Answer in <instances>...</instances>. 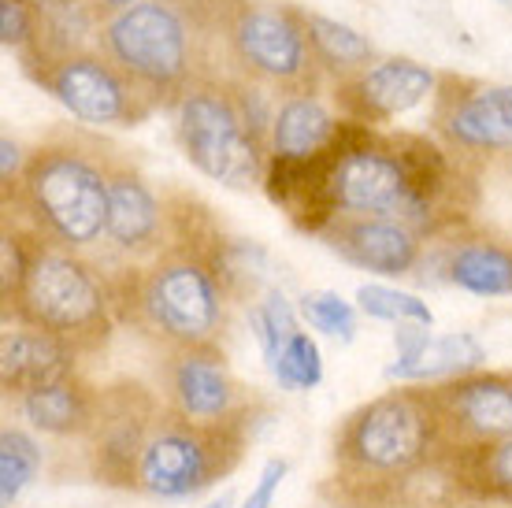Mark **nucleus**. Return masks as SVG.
Listing matches in <instances>:
<instances>
[{
  "mask_svg": "<svg viewBox=\"0 0 512 508\" xmlns=\"http://www.w3.org/2000/svg\"><path fill=\"white\" fill-rule=\"evenodd\" d=\"M449 438L431 390L397 386L353 408L334 431L342 508H401L416 475L446 457Z\"/></svg>",
  "mask_w": 512,
  "mask_h": 508,
  "instance_id": "nucleus-1",
  "label": "nucleus"
},
{
  "mask_svg": "<svg viewBox=\"0 0 512 508\" xmlns=\"http://www.w3.org/2000/svg\"><path fill=\"white\" fill-rule=\"evenodd\" d=\"M227 279L231 264L223 249L205 245L197 234L171 230V245L149 260L134 279L112 282V297L130 301L138 327L156 334L167 349L212 345L227 319Z\"/></svg>",
  "mask_w": 512,
  "mask_h": 508,
  "instance_id": "nucleus-2",
  "label": "nucleus"
},
{
  "mask_svg": "<svg viewBox=\"0 0 512 508\" xmlns=\"http://www.w3.org/2000/svg\"><path fill=\"white\" fill-rule=\"evenodd\" d=\"M15 212L45 245L82 253L108 227V167L78 141H49L26 156L12 190Z\"/></svg>",
  "mask_w": 512,
  "mask_h": 508,
  "instance_id": "nucleus-3",
  "label": "nucleus"
},
{
  "mask_svg": "<svg viewBox=\"0 0 512 508\" xmlns=\"http://www.w3.org/2000/svg\"><path fill=\"white\" fill-rule=\"evenodd\" d=\"M8 312L15 323L56 334L86 356L108 342L116 323V297L112 282L82 253L34 238L26 279L8 301Z\"/></svg>",
  "mask_w": 512,
  "mask_h": 508,
  "instance_id": "nucleus-4",
  "label": "nucleus"
},
{
  "mask_svg": "<svg viewBox=\"0 0 512 508\" xmlns=\"http://www.w3.org/2000/svg\"><path fill=\"white\" fill-rule=\"evenodd\" d=\"M253 434V412L223 423H193L167 412L156 420L138 460V494L186 501L212 490L242 464Z\"/></svg>",
  "mask_w": 512,
  "mask_h": 508,
  "instance_id": "nucleus-5",
  "label": "nucleus"
},
{
  "mask_svg": "<svg viewBox=\"0 0 512 508\" xmlns=\"http://www.w3.org/2000/svg\"><path fill=\"white\" fill-rule=\"evenodd\" d=\"M193 19L179 0H141L101 26V49L156 104H179L193 78Z\"/></svg>",
  "mask_w": 512,
  "mask_h": 508,
  "instance_id": "nucleus-6",
  "label": "nucleus"
},
{
  "mask_svg": "<svg viewBox=\"0 0 512 508\" xmlns=\"http://www.w3.org/2000/svg\"><path fill=\"white\" fill-rule=\"evenodd\" d=\"M182 156L201 175L216 178L231 190H249L264 182L271 149L268 138L249 123L238 89L223 82H193L175 104Z\"/></svg>",
  "mask_w": 512,
  "mask_h": 508,
  "instance_id": "nucleus-7",
  "label": "nucleus"
},
{
  "mask_svg": "<svg viewBox=\"0 0 512 508\" xmlns=\"http://www.w3.org/2000/svg\"><path fill=\"white\" fill-rule=\"evenodd\" d=\"M308 15L275 0H238L227 15V49L245 75L268 86L305 93L316 52L308 41Z\"/></svg>",
  "mask_w": 512,
  "mask_h": 508,
  "instance_id": "nucleus-8",
  "label": "nucleus"
},
{
  "mask_svg": "<svg viewBox=\"0 0 512 508\" xmlns=\"http://www.w3.org/2000/svg\"><path fill=\"white\" fill-rule=\"evenodd\" d=\"M38 82L67 112L90 127H138L153 101L108 56L75 49L60 56H34Z\"/></svg>",
  "mask_w": 512,
  "mask_h": 508,
  "instance_id": "nucleus-9",
  "label": "nucleus"
},
{
  "mask_svg": "<svg viewBox=\"0 0 512 508\" xmlns=\"http://www.w3.org/2000/svg\"><path fill=\"white\" fill-rule=\"evenodd\" d=\"M164 416L160 397L134 379H119L101 390L97 423L90 431L93 479L116 490H138V460L156 420Z\"/></svg>",
  "mask_w": 512,
  "mask_h": 508,
  "instance_id": "nucleus-10",
  "label": "nucleus"
},
{
  "mask_svg": "<svg viewBox=\"0 0 512 508\" xmlns=\"http://www.w3.org/2000/svg\"><path fill=\"white\" fill-rule=\"evenodd\" d=\"M164 408L193 423H223L249 416L253 405L216 342L167 349L160 364Z\"/></svg>",
  "mask_w": 512,
  "mask_h": 508,
  "instance_id": "nucleus-11",
  "label": "nucleus"
},
{
  "mask_svg": "<svg viewBox=\"0 0 512 508\" xmlns=\"http://www.w3.org/2000/svg\"><path fill=\"white\" fill-rule=\"evenodd\" d=\"M449 445L512 438V371H472L431 386Z\"/></svg>",
  "mask_w": 512,
  "mask_h": 508,
  "instance_id": "nucleus-12",
  "label": "nucleus"
},
{
  "mask_svg": "<svg viewBox=\"0 0 512 508\" xmlns=\"http://www.w3.org/2000/svg\"><path fill=\"white\" fill-rule=\"evenodd\" d=\"M346 264L383 279L412 275L423 260V234L401 219L383 216H334L320 234Z\"/></svg>",
  "mask_w": 512,
  "mask_h": 508,
  "instance_id": "nucleus-13",
  "label": "nucleus"
},
{
  "mask_svg": "<svg viewBox=\"0 0 512 508\" xmlns=\"http://www.w3.org/2000/svg\"><path fill=\"white\" fill-rule=\"evenodd\" d=\"M104 242L127 260H156L171 242V216L149 182L127 164L108 167V227Z\"/></svg>",
  "mask_w": 512,
  "mask_h": 508,
  "instance_id": "nucleus-14",
  "label": "nucleus"
},
{
  "mask_svg": "<svg viewBox=\"0 0 512 508\" xmlns=\"http://www.w3.org/2000/svg\"><path fill=\"white\" fill-rule=\"evenodd\" d=\"M435 93V75L416 60H383L338 86V104L353 123L375 127L412 112Z\"/></svg>",
  "mask_w": 512,
  "mask_h": 508,
  "instance_id": "nucleus-15",
  "label": "nucleus"
},
{
  "mask_svg": "<svg viewBox=\"0 0 512 508\" xmlns=\"http://www.w3.org/2000/svg\"><path fill=\"white\" fill-rule=\"evenodd\" d=\"M442 93L438 127L453 145L472 153H512V86H468Z\"/></svg>",
  "mask_w": 512,
  "mask_h": 508,
  "instance_id": "nucleus-16",
  "label": "nucleus"
},
{
  "mask_svg": "<svg viewBox=\"0 0 512 508\" xmlns=\"http://www.w3.org/2000/svg\"><path fill=\"white\" fill-rule=\"evenodd\" d=\"M78 360L82 353L71 342L15 323L0 338V390L15 401L56 382L78 379Z\"/></svg>",
  "mask_w": 512,
  "mask_h": 508,
  "instance_id": "nucleus-17",
  "label": "nucleus"
},
{
  "mask_svg": "<svg viewBox=\"0 0 512 508\" xmlns=\"http://www.w3.org/2000/svg\"><path fill=\"white\" fill-rule=\"evenodd\" d=\"M442 464L461 501L512 508V438L449 445Z\"/></svg>",
  "mask_w": 512,
  "mask_h": 508,
  "instance_id": "nucleus-18",
  "label": "nucleus"
},
{
  "mask_svg": "<svg viewBox=\"0 0 512 508\" xmlns=\"http://www.w3.org/2000/svg\"><path fill=\"white\" fill-rule=\"evenodd\" d=\"M97 401H101V390H93L78 375V379L15 397V412L23 416L30 431L49 434V438H90L97 423Z\"/></svg>",
  "mask_w": 512,
  "mask_h": 508,
  "instance_id": "nucleus-19",
  "label": "nucleus"
},
{
  "mask_svg": "<svg viewBox=\"0 0 512 508\" xmlns=\"http://www.w3.org/2000/svg\"><path fill=\"white\" fill-rule=\"evenodd\" d=\"M338 127L342 123L312 93H286V101L275 108V119H271V156L301 160V156L323 153Z\"/></svg>",
  "mask_w": 512,
  "mask_h": 508,
  "instance_id": "nucleus-20",
  "label": "nucleus"
},
{
  "mask_svg": "<svg viewBox=\"0 0 512 508\" xmlns=\"http://www.w3.org/2000/svg\"><path fill=\"white\" fill-rule=\"evenodd\" d=\"M487 349L479 345L475 334H442V338H427L412 356H397L386 368V375L397 382H431V379H457V375H472L483 368Z\"/></svg>",
  "mask_w": 512,
  "mask_h": 508,
  "instance_id": "nucleus-21",
  "label": "nucleus"
},
{
  "mask_svg": "<svg viewBox=\"0 0 512 508\" xmlns=\"http://www.w3.org/2000/svg\"><path fill=\"white\" fill-rule=\"evenodd\" d=\"M449 282L475 297H509L512 293V249L498 242H461L449 253Z\"/></svg>",
  "mask_w": 512,
  "mask_h": 508,
  "instance_id": "nucleus-22",
  "label": "nucleus"
},
{
  "mask_svg": "<svg viewBox=\"0 0 512 508\" xmlns=\"http://www.w3.org/2000/svg\"><path fill=\"white\" fill-rule=\"evenodd\" d=\"M305 23H308V41H312L316 60L327 71H334L342 82L372 67V56H375L372 41L364 38V34H357L353 26L323 19V15H308Z\"/></svg>",
  "mask_w": 512,
  "mask_h": 508,
  "instance_id": "nucleus-23",
  "label": "nucleus"
},
{
  "mask_svg": "<svg viewBox=\"0 0 512 508\" xmlns=\"http://www.w3.org/2000/svg\"><path fill=\"white\" fill-rule=\"evenodd\" d=\"M41 460V442L23 427H4L0 431V505L12 508L19 501L30 479L38 475Z\"/></svg>",
  "mask_w": 512,
  "mask_h": 508,
  "instance_id": "nucleus-24",
  "label": "nucleus"
},
{
  "mask_svg": "<svg viewBox=\"0 0 512 508\" xmlns=\"http://www.w3.org/2000/svg\"><path fill=\"white\" fill-rule=\"evenodd\" d=\"M249 327H253V338L260 342V353L268 360V371H275L279 364L282 345L290 342L297 334V316L286 293L282 290H268L253 308H249Z\"/></svg>",
  "mask_w": 512,
  "mask_h": 508,
  "instance_id": "nucleus-25",
  "label": "nucleus"
},
{
  "mask_svg": "<svg viewBox=\"0 0 512 508\" xmlns=\"http://www.w3.org/2000/svg\"><path fill=\"white\" fill-rule=\"evenodd\" d=\"M357 305L364 316L372 319H383V323H423V327H431L435 316H431V308L427 301L420 297H412V293H401V290H390V286H379V282H364L357 290Z\"/></svg>",
  "mask_w": 512,
  "mask_h": 508,
  "instance_id": "nucleus-26",
  "label": "nucleus"
},
{
  "mask_svg": "<svg viewBox=\"0 0 512 508\" xmlns=\"http://www.w3.org/2000/svg\"><path fill=\"white\" fill-rule=\"evenodd\" d=\"M271 375H275L282 390H290V394H301V390L320 386V379H323L320 345L312 342L305 331H297L290 342L282 345L279 364H275V371H271Z\"/></svg>",
  "mask_w": 512,
  "mask_h": 508,
  "instance_id": "nucleus-27",
  "label": "nucleus"
},
{
  "mask_svg": "<svg viewBox=\"0 0 512 508\" xmlns=\"http://www.w3.org/2000/svg\"><path fill=\"white\" fill-rule=\"evenodd\" d=\"M301 316L308 319V327H316L320 334L338 338V342H353V334H357V308L334 290H308L301 297Z\"/></svg>",
  "mask_w": 512,
  "mask_h": 508,
  "instance_id": "nucleus-28",
  "label": "nucleus"
},
{
  "mask_svg": "<svg viewBox=\"0 0 512 508\" xmlns=\"http://www.w3.org/2000/svg\"><path fill=\"white\" fill-rule=\"evenodd\" d=\"M0 41L4 49H23L26 41H34V15L23 0H0Z\"/></svg>",
  "mask_w": 512,
  "mask_h": 508,
  "instance_id": "nucleus-29",
  "label": "nucleus"
},
{
  "mask_svg": "<svg viewBox=\"0 0 512 508\" xmlns=\"http://www.w3.org/2000/svg\"><path fill=\"white\" fill-rule=\"evenodd\" d=\"M286 471H290V464H286V460L271 457L268 464L260 468V479H256V486L249 490V497L242 501V508H271V501H275V490L282 486Z\"/></svg>",
  "mask_w": 512,
  "mask_h": 508,
  "instance_id": "nucleus-30",
  "label": "nucleus"
},
{
  "mask_svg": "<svg viewBox=\"0 0 512 508\" xmlns=\"http://www.w3.org/2000/svg\"><path fill=\"white\" fill-rule=\"evenodd\" d=\"M0 178H4V190H12L15 186V178H19V171H23V156H19V145H15L12 138H4L0 141Z\"/></svg>",
  "mask_w": 512,
  "mask_h": 508,
  "instance_id": "nucleus-31",
  "label": "nucleus"
},
{
  "mask_svg": "<svg viewBox=\"0 0 512 508\" xmlns=\"http://www.w3.org/2000/svg\"><path fill=\"white\" fill-rule=\"evenodd\" d=\"M93 8H104V12H127V8H134V4H141V0H90Z\"/></svg>",
  "mask_w": 512,
  "mask_h": 508,
  "instance_id": "nucleus-32",
  "label": "nucleus"
},
{
  "mask_svg": "<svg viewBox=\"0 0 512 508\" xmlns=\"http://www.w3.org/2000/svg\"><path fill=\"white\" fill-rule=\"evenodd\" d=\"M23 4H30V8H41V12H45V8H56V4H64V0H23Z\"/></svg>",
  "mask_w": 512,
  "mask_h": 508,
  "instance_id": "nucleus-33",
  "label": "nucleus"
},
{
  "mask_svg": "<svg viewBox=\"0 0 512 508\" xmlns=\"http://www.w3.org/2000/svg\"><path fill=\"white\" fill-rule=\"evenodd\" d=\"M234 505V497L231 494H223L219 501H212V505H205V508H231Z\"/></svg>",
  "mask_w": 512,
  "mask_h": 508,
  "instance_id": "nucleus-34",
  "label": "nucleus"
},
{
  "mask_svg": "<svg viewBox=\"0 0 512 508\" xmlns=\"http://www.w3.org/2000/svg\"><path fill=\"white\" fill-rule=\"evenodd\" d=\"M449 508H457V505H449ZM461 508H468V505H461ZM475 508H490V505H475Z\"/></svg>",
  "mask_w": 512,
  "mask_h": 508,
  "instance_id": "nucleus-35",
  "label": "nucleus"
}]
</instances>
